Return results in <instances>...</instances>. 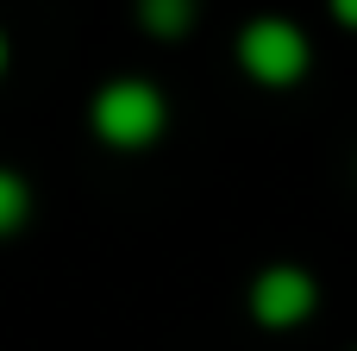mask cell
<instances>
[{"label":"cell","mask_w":357,"mask_h":351,"mask_svg":"<svg viewBox=\"0 0 357 351\" xmlns=\"http://www.w3.org/2000/svg\"><path fill=\"white\" fill-rule=\"evenodd\" d=\"M238 63H245V75L264 82V88H295V82L307 75V63H314V44H307V31H301L295 19L264 13V19H251V25L238 31Z\"/></svg>","instance_id":"cell-2"},{"label":"cell","mask_w":357,"mask_h":351,"mask_svg":"<svg viewBox=\"0 0 357 351\" xmlns=\"http://www.w3.org/2000/svg\"><path fill=\"white\" fill-rule=\"evenodd\" d=\"M163 126H169V107H163V94H157L151 82H138V75H119V82H107V88L94 94V132H100L113 151H144V144L163 138Z\"/></svg>","instance_id":"cell-1"},{"label":"cell","mask_w":357,"mask_h":351,"mask_svg":"<svg viewBox=\"0 0 357 351\" xmlns=\"http://www.w3.org/2000/svg\"><path fill=\"white\" fill-rule=\"evenodd\" d=\"M320 308V283L301 270V264H270V270H257V283H251V320L257 327H301L307 314Z\"/></svg>","instance_id":"cell-3"},{"label":"cell","mask_w":357,"mask_h":351,"mask_svg":"<svg viewBox=\"0 0 357 351\" xmlns=\"http://www.w3.org/2000/svg\"><path fill=\"white\" fill-rule=\"evenodd\" d=\"M0 69H6V38H0Z\"/></svg>","instance_id":"cell-7"},{"label":"cell","mask_w":357,"mask_h":351,"mask_svg":"<svg viewBox=\"0 0 357 351\" xmlns=\"http://www.w3.org/2000/svg\"><path fill=\"white\" fill-rule=\"evenodd\" d=\"M138 19L151 38H182L195 25V0H138Z\"/></svg>","instance_id":"cell-4"},{"label":"cell","mask_w":357,"mask_h":351,"mask_svg":"<svg viewBox=\"0 0 357 351\" xmlns=\"http://www.w3.org/2000/svg\"><path fill=\"white\" fill-rule=\"evenodd\" d=\"M326 6H333L339 25H351V31H357V0H326Z\"/></svg>","instance_id":"cell-6"},{"label":"cell","mask_w":357,"mask_h":351,"mask_svg":"<svg viewBox=\"0 0 357 351\" xmlns=\"http://www.w3.org/2000/svg\"><path fill=\"white\" fill-rule=\"evenodd\" d=\"M25 214H31V188H25L13 170H0V232L25 226Z\"/></svg>","instance_id":"cell-5"}]
</instances>
